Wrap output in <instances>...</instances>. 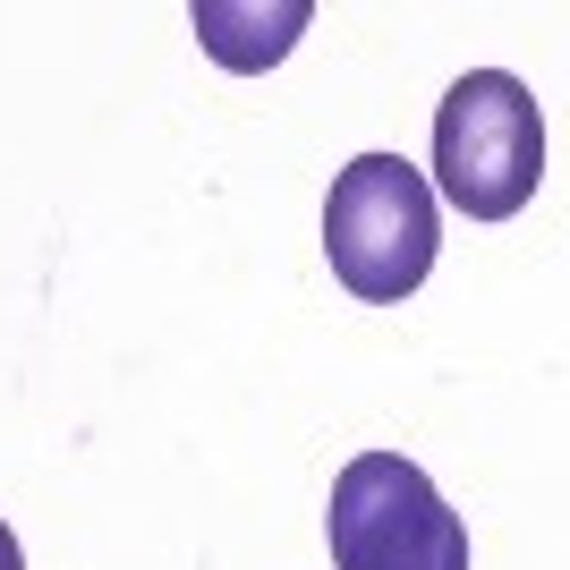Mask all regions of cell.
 <instances>
[{
    "label": "cell",
    "instance_id": "4",
    "mask_svg": "<svg viewBox=\"0 0 570 570\" xmlns=\"http://www.w3.org/2000/svg\"><path fill=\"white\" fill-rule=\"evenodd\" d=\"M307 0H282V9H222V0H196V35L222 69H273L298 35H307Z\"/></svg>",
    "mask_w": 570,
    "mask_h": 570
},
{
    "label": "cell",
    "instance_id": "2",
    "mask_svg": "<svg viewBox=\"0 0 570 570\" xmlns=\"http://www.w3.org/2000/svg\"><path fill=\"white\" fill-rule=\"evenodd\" d=\"M546 179V119L511 69H469L434 111V188L469 222H511Z\"/></svg>",
    "mask_w": 570,
    "mask_h": 570
},
{
    "label": "cell",
    "instance_id": "5",
    "mask_svg": "<svg viewBox=\"0 0 570 570\" xmlns=\"http://www.w3.org/2000/svg\"><path fill=\"white\" fill-rule=\"evenodd\" d=\"M0 570H26V553H18V537H9V520H0Z\"/></svg>",
    "mask_w": 570,
    "mask_h": 570
},
{
    "label": "cell",
    "instance_id": "3",
    "mask_svg": "<svg viewBox=\"0 0 570 570\" xmlns=\"http://www.w3.org/2000/svg\"><path fill=\"white\" fill-rule=\"evenodd\" d=\"M333 570H469V520L401 452H357L324 502Z\"/></svg>",
    "mask_w": 570,
    "mask_h": 570
},
{
    "label": "cell",
    "instance_id": "1",
    "mask_svg": "<svg viewBox=\"0 0 570 570\" xmlns=\"http://www.w3.org/2000/svg\"><path fill=\"white\" fill-rule=\"evenodd\" d=\"M324 256L350 298L401 307L443 256V214H434L426 170L401 154H357L324 196Z\"/></svg>",
    "mask_w": 570,
    "mask_h": 570
}]
</instances>
